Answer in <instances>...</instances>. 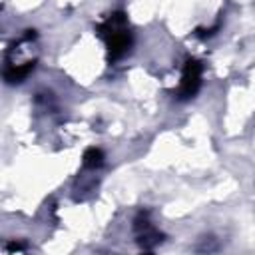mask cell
I'll return each instance as SVG.
<instances>
[{"label":"cell","instance_id":"6da1fadb","mask_svg":"<svg viewBox=\"0 0 255 255\" xmlns=\"http://www.w3.org/2000/svg\"><path fill=\"white\" fill-rule=\"evenodd\" d=\"M34 34L26 32L20 40H16L8 52H6V66H4V78L8 84L22 82L36 66V54L34 52Z\"/></svg>","mask_w":255,"mask_h":255},{"label":"cell","instance_id":"7a4b0ae2","mask_svg":"<svg viewBox=\"0 0 255 255\" xmlns=\"http://www.w3.org/2000/svg\"><path fill=\"white\" fill-rule=\"evenodd\" d=\"M98 34L106 42L110 58H114V60L124 56L131 46V32H129L128 20H126V16L122 12H116V14L108 16L98 26Z\"/></svg>","mask_w":255,"mask_h":255},{"label":"cell","instance_id":"3957f363","mask_svg":"<svg viewBox=\"0 0 255 255\" xmlns=\"http://www.w3.org/2000/svg\"><path fill=\"white\" fill-rule=\"evenodd\" d=\"M201 64L197 60H187L185 68L181 72V80H179V88H177V98L179 100H187L193 98L201 86Z\"/></svg>","mask_w":255,"mask_h":255},{"label":"cell","instance_id":"277c9868","mask_svg":"<svg viewBox=\"0 0 255 255\" xmlns=\"http://www.w3.org/2000/svg\"><path fill=\"white\" fill-rule=\"evenodd\" d=\"M135 235H137V241L143 245V249H151L155 243H159L157 229L149 223L147 215H143V213L135 219Z\"/></svg>","mask_w":255,"mask_h":255},{"label":"cell","instance_id":"5b68a950","mask_svg":"<svg viewBox=\"0 0 255 255\" xmlns=\"http://www.w3.org/2000/svg\"><path fill=\"white\" fill-rule=\"evenodd\" d=\"M102 163H104V153H102V149H98V147L86 149V153H84V167L96 169V167H100Z\"/></svg>","mask_w":255,"mask_h":255}]
</instances>
